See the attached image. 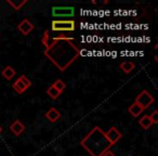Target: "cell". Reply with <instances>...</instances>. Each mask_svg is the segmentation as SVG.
Segmentation results:
<instances>
[{"mask_svg":"<svg viewBox=\"0 0 158 156\" xmlns=\"http://www.w3.org/2000/svg\"><path fill=\"white\" fill-rule=\"evenodd\" d=\"M139 125H140L141 127L143 128V129L147 130V129H149V128L152 127V125H153V121L151 120L149 116H147V115H144V116L141 117V119L139 120Z\"/></svg>","mask_w":158,"mask_h":156,"instance_id":"14","label":"cell"},{"mask_svg":"<svg viewBox=\"0 0 158 156\" xmlns=\"http://www.w3.org/2000/svg\"><path fill=\"white\" fill-rule=\"evenodd\" d=\"M52 86L54 87V88L56 89V90L59 91L60 93H61V92H63V91L65 90V88H66V85H65V82H63L61 79H57V80H55V82H54V84H53Z\"/></svg>","mask_w":158,"mask_h":156,"instance_id":"17","label":"cell"},{"mask_svg":"<svg viewBox=\"0 0 158 156\" xmlns=\"http://www.w3.org/2000/svg\"><path fill=\"white\" fill-rule=\"evenodd\" d=\"M31 86V82L25 76V75H22V76L19 77L18 79L14 82V84L12 85L14 90H15L18 93H20V95L23 92H25Z\"/></svg>","mask_w":158,"mask_h":156,"instance_id":"5","label":"cell"},{"mask_svg":"<svg viewBox=\"0 0 158 156\" xmlns=\"http://www.w3.org/2000/svg\"><path fill=\"white\" fill-rule=\"evenodd\" d=\"M102 156H116V155H115V154L113 153V152H110V151H107V152H106V153H104V154H103V155H102Z\"/></svg>","mask_w":158,"mask_h":156,"instance_id":"19","label":"cell"},{"mask_svg":"<svg viewBox=\"0 0 158 156\" xmlns=\"http://www.w3.org/2000/svg\"><path fill=\"white\" fill-rule=\"evenodd\" d=\"M149 118H151V120L153 121V124H157L158 123V112L157 111H154V112L152 113L151 116H149Z\"/></svg>","mask_w":158,"mask_h":156,"instance_id":"18","label":"cell"},{"mask_svg":"<svg viewBox=\"0 0 158 156\" xmlns=\"http://www.w3.org/2000/svg\"><path fill=\"white\" fill-rule=\"evenodd\" d=\"M128 112L130 113V115H131L132 117H138V116H140L143 112H144V110H143V108H141L138 103H135V102H134L133 104H131V105L129 106V108H128Z\"/></svg>","mask_w":158,"mask_h":156,"instance_id":"11","label":"cell"},{"mask_svg":"<svg viewBox=\"0 0 158 156\" xmlns=\"http://www.w3.org/2000/svg\"><path fill=\"white\" fill-rule=\"evenodd\" d=\"M75 14L73 7H54L52 8V15L56 18H72Z\"/></svg>","mask_w":158,"mask_h":156,"instance_id":"6","label":"cell"},{"mask_svg":"<svg viewBox=\"0 0 158 156\" xmlns=\"http://www.w3.org/2000/svg\"><path fill=\"white\" fill-rule=\"evenodd\" d=\"M10 6L12 7V9L15 10V11H19L23 8V6L26 5V0H19V1H14V0H8L7 1Z\"/></svg>","mask_w":158,"mask_h":156,"instance_id":"15","label":"cell"},{"mask_svg":"<svg viewBox=\"0 0 158 156\" xmlns=\"http://www.w3.org/2000/svg\"><path fill=\"white\" fill-rule=\"evenodd\" d=\"M74 38L64 33H50L44 31L41 42L44 47V55L54 64L60 72H65L80 55V50L75 46Z\"/></svg>","mask_w":158,"mask_h":156,"instance_id":"1","label":"cell"},{"mask_svg":"<svg viewBox=\"0 0 158 156\" xmlns=\"http://www.w3.org/2000/svg\"><path fill=\"white\" fill-rule=\"evenodd\" d=\"M105 136H106V138H107V140L110 142V144L113 145L120 140L121 137H123V134H121V132L119 131L117 128L110 127V130H108L107 132H105Z\"/></svg>","mask_w":158,"mask_h":156,"instance_id":"7","label":"cell"},{"mask_svg":"<svg viewBox=\"0 0 158 156\" xmlns=\"http://www.w3.org/2000/svg\"><path fill=\"white\" fill-rule=\"evenodd\" d=\"M154 101H155V99H154L153 95H152L147 90H143L140 95H136L135 101L134 102L138 103L143 110H145V108H149V106L154 103Z\"/></svg>","mask_w":158,"mask_h":156,"instance_id":"4","label":"cell"},{"mask_svg":"<svg viewBox=\"0 0 158 156\" xmlns=\"http://www.w3.org/2000/svg\"><path fill=\"white\" fill-rule=\"evenodd\" d=\"M15 74H16L15 70H14L13 67H11V66H6L2 70V72H1V75H2L7 80H11L12 78L15 76Z\"/></svg>","mask_w":158,"mask_h":156,"instance_id":"12","label":"cell"},{"mask_svg":"<svg viewBox=\"0 0 158 156\" xmlns=\"http://www.w3.org/2000/svg\"><path fill=\"white\" fill-rule=\"evenodd\" d=\"M10 130H11L15 136H20V134H22L23 131L25 130V126L22 121L14 120L13 123L11 124V126H10Z\"/></svg>","mask_w":158,"mask_h":156,"instance_id":"9","label":"cell"},{"mask_svg":"<svg viewBox=\"0 0 158 156\" xmlns=\"http://www.w3.org/2000/svg\"><path fill=\"white\" fill-rule=\"evenodd\" d=\"M1 132H2V128L0 127V134H1Z\"/></svg>","mask_w":158,"mask_h":156,"instance_id":"20","label":"cell"},{"mask_svg":"<svg viewBox=\"0 0 158 156\" xmlns=\"http://www.w3.org/2000/svg\"><path fill=\"white\" fill-rule=\"evenodd\" d=\"M47 95H48L52 100H56L57 98L60 97V95H61V93H60L59 91L54 88V87L51 86V87H49L48 90H47Z\"/></svg>","mask_w":158,"mask_h":156,"instance_id":"16","label":"cell"},{"mask_svg":"<svg viewBox=\"0 0 158 156\" xmlns=\"http://www.w3.org/2000/svg\"><path fill=\"white\" fill-rule=\"evenodd\" d=\"M44 116H46V118L48 119L49 121H51V123H55V121L59 120L60 117H61V113H60L56 108H52L46 113Z\"/></svg>","mask_w":158,"mask_h":156,"instance_id":"10","label":"cell"},{"mask_svg":"<svg viewBox=\"0 0 158 156\" xmlns=\"http://www.w3.org/2000/svg\"><path fill=\"white\" fill-rule=\"evenodd\" d=\"M18 28H19V31L23 34V35L27 36L34 29V25H33V23L29 22L27 19H25V20H23L22 22L19 24Z\"/></svg>","mask_w":158,"mask_h":156,"instance_id":"8","label":"cell"},{"mask_svg":"<svg viewBox=\"0 0 158 156\" xmlns=\"http://www.w3.org/2000/svg\"><path fill=\"white\" fill-rule=\"evenodd\" d=\"M80 144L91 156H102L112 147L110 142L106 138L105 132L100 127L93 128L82 139Z\"/></svg>","mask_w":158,"mask_h":156,"instance_id":"2","label":"cell"},{"mask_svg":"<svg viewBox=\"0 0 158 156\" xmlns=\"http://www.w3.org/2000/svg\"><path fill=\"white\" fill-rule=\"evenodd\" d=\"M76 28V23L73 20H54L51 23V29L54 33L73 32Z\"/></svg>","mask_w":158,"mask_h":156,"instance_id":"3","label":"cell"},{"mask_svg":"<svg viewBox=\"0 0 158 156\" xmlns=\"http://www.w3.org/2000/svg\"><path fill=\"white\" fill-rule=\"evenodd\" d=\"M120 68L123 73H126V74H130V73L135 68V64L131 61H125L120 64Z\"/></svg>","mask_w":158,"mask_h":156,"instance_id":"13","label":"cell"}]
</instances>
